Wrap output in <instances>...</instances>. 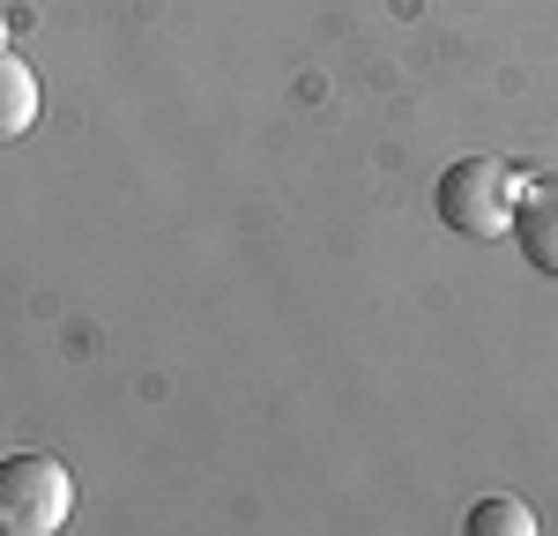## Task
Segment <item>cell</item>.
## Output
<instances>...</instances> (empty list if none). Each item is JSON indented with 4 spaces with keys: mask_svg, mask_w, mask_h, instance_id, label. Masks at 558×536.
<instances>
[{
    "mask_svg": "<svg viewBox=\"0 0 558 536\" xmlns=\"http://www.w3.org/2000/svg\"><path fill=\"white\" fill-rule=\"evenodd\" d=\"M514 194L521 172L507 157H454L439 172V223L462 239H507L514 231Z\"/></svg>",
    "mask_w": 558,
    "mask_h": 536,
    "instance_id": "6da1fadb",
    "label": "cell"
},
{
    "mask_svg": "<svg viewBox=\"0 0 558 536\" xmlns=\"http://www.w3.org/2000/svg\"><path fill=\"white\" fill-rule=\"evenodd\" d=\"M75 514V477L60 454H0V529L8 536H52Z\"/></svg>",
    "mask_w": 558,
    "mask_h": 536,
    "instance_id": "7a4b0ae2",
    "label": "cell"
},
{
    "mask_svg": "<svg viewBox=\"0 0 558 536\" xmlns=\"http://www.w3.org/2000/svg\"><path fill=\"white\" fill-rule=\"evenodd\" d=\"M507 239H521V261L536 268V276H558V172L521 179L514 231H507Z\"/></svg>",
    "mask_w": 558,
    "mask_h": 536,
    "instance_id": "3957f363",
    "label": "cell"
},
{
    "mask_svg": "<svg viewBox=\"0 0 558 536\" xmlns=\"http://www.w3.org/2000/svg\"><path fill=\"white\" fill-rule=\"evenodd\" d=\"M38 105H45L38 68H31L23 52H8V45H0V142H15V134L38 127Z\"/></svg>",
    "mask_w": 558,
    "mask_h": 536,
    "instance_id": "277c9868",
    "label": "cell"
},
{
    "mask_svg": "<svg viewBox=\"0 0 558 536\" xmlns=\"http://www.w3.org/2000/svg\"><path fill=\"white\" fill-rule=\"evenodd\" d=\"M529 529H536V514L521 499H476L470 507V536H529Z\"/></svg>",
    "mask_w": 558,
    "mask_h": 536,
    "instance_id": "5b68a950",
    "label": "cell"
}]
</instances>
